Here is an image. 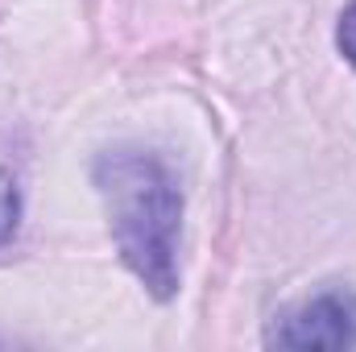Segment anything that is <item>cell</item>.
I'll return each instance as SVG.
<instances>
[{
  "label": "cell",
  "mask_w": 356,
  "mask_h": 352,
  "mask_svg": "<svg viewBox=\"0 0 356 352\" xmlns=\"http://www.w3.org/2000/svg\"><path fill=\"white\" fill-rule=\"evenodd\" d=\"M95 191L108 211L120 262L154 298H175L178 290V232H182V191L175 170L137 145L104 150L91 166Z\"/></svg>",
  "instance_id": "obj_1"
},
{
  "label": "cell",
  "mask_w": 356,
  "mask_h": 352,
  "mask_svg": "<svg viewBox=\"0 0 356 352\" xmlns=\"http://www.w3.org/2000/svg\"><path fill=\"white\" fill-rule=\"evenodd\" d=\"M269 349H356V294L353 290H323L282 315L266 328Z\"/></svg>",
  "instance_id": "obj_2"
},
{
  "label": "cell",
  "mask_w": 356,
  "mask_h": 352,
  "mask_svg": "<svg viewBox=\"0 0 356 352\" xmlns=\"http://www.w3.org/2000/svg\"><path fill=\"white\" fill-rule=\"evenodd\" d=\"M17 224H21V191L8 170H0V249L13 241Z\"/></svg>",
  "instance_id": "obj_3"
},
{
  "label": "cell",
  "mask_w": 356,
  "mask_h": 352,
  "mask_svg": "<svg viewBox=\"0 0 356 352\" xmlns=\"http://www.w3.org/2000/svg\"><path fill=\"white\" fill-rule=\"evenodd\" d=\"M336 46H340V54L348 58L356 67V0L340 13V25H336Z\"/></svg>",
  "instance_id": "obj_4"
}]
</instances>
